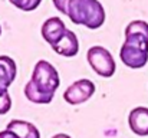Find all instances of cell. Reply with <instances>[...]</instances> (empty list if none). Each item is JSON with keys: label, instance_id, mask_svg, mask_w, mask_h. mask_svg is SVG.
<instances>
[{"label": "cell", "instance_id": "obj_15", "mask_svg": "<svg viewBox=\"0 0 148 138\" xmlns=\"http://www.w3.org/2000/svg\"><path fill=\"white\" fill-rule=\"evenodd\" d=\"M52 138H71L68 134H55Z\"/></svg>", "mask_w": 148, "mask_h": 138}, {"label": "cell", "instance_id": "obj_6", "mask_svg": "<svg viewBox=\"0 0 148 138\" xmlns=\"http://www.w3.org/2000/svg\"><path fill=\"white\" fill-rule=\"evenodd\" d=\"M66 30H68V29H66L65 23H63L59 17H56V16L49 17V19L45 20V23L42 25V36H43V39H45L52 47L65 36Z\"/></svg>", "mask_w": 148, "mask_h": 138}, {"label": "cell", "instance_id": "obj_12", "mask_svg": "<svg viewBox=\"0 0 148 138\" xmlns=\"http://www.w3.org/2000/svg\"><path fill=\"white\" fill-rule=\"evenodd\" d=\"M12 108V98L9 92H4L0 95V115H4Z\"/></svg>", "mask_w": 148, "mask_h": 138}, {"label": "cell", "instance_id": "obj_14", "mask_svg": "<svg viewBox=\"0 0 148 138\" xmlns=\"http://www.w3.org/2000/svg\"><path fill=\"white\" fill-rule=\"evenodd\" d=\"M0 138H17V135L14 133L9 131V130H4V131L0 133Z\"/></svg>", "mask_w": 148, "mask_h": 138}, {"label": "cell", "instance_id": "obj_13", "mask_svg": "<svg viewBox=\"0 0 148 138\" xmlns=\"http://www.w3.org/2000/svg\"><path fill=\"white\" fill-rule=\"evenodd\" d=\"M69 1H71V0H53V4H55V7H56V9H58L60 13L66 14Z\"/></svg>", "mask_w": 148, "mask_h": 138}, {"label": "cell", "instance_id": "obj_16", "mask_svg": "<svg viewBox=\"0 0 148 138\" xmlns=\"http://www.w3.org/2000/svg\"><path fill=\"white\" fill-rule=\"evenodd\" d=\"M0 35H1V26H0Z\"/></svg>", "mask_w": 148, "mask_h": 138}, {"label": "cell", "instance_id": "obj_2", "mask_svg": "<svg viewBox=\"0 0 148 138\" xmlns=\"http://www.w3.org/2000/svg\"><path fill=\"white\" fill-rule=\"evenodd\" d=\"M60 85V78L55 66L48 60H39L35 65L30 81L25 87V96L33 104H50Z\"/></svg>", "mask_w": 148, "mask_h": 138}, {"label": "cell", "instance_id": "obj_4", "mask_svg": "<svg viewBox=\"0 0 148 138\" xmlns=\"http://www.w3.org/2000/svg\"><path fill=\"white\" fill-rule=\"evenodd\" d=\"M86 58H88L91 68L99 76L111 78L115 73L116 65H115V60L108 49H105L102 46H92V47H89Z\"/></svg>", "mask_w": 148, "mask_h": 138}, {"label": "cell", "instance_id": "obj_7", "mask_svg": "<svg viewBox=\"0 0 148 138\" xmlns=\"http://www.w3.org/2000/svg\"><path fill=\"white\" fill-rule=\"evenodd\" d=\"M128 124H130V128H131V131L134 134H137L140 137H147L148 135V108H145V106L134 108L130 112Z\"/></svg>", "mask_w": 148, "mask_h": 138}, {"label": "cell", "instance_id": "obj_1", "mask_svg": "<svg viewBox=\"0 0 148 138\" xmlns=\"http://www.w3.org/2000/svg\"><path fill=\"white\" fill-rule=\"evenodd\" d=\"M119 58L131 69H141L148 62V23L132 20L125 27V42L119 50Z\"/></svg>", "mask_w": 148, "mask_h": 138}, {"label": "cell", "instance_id": "obj_8", "mask_svg": "<svg viewBox=\"0 0 148 138\" xmlns=\"http://www.w3.org/2000/svg\"><path fill=\"white\" fill-rule=\"evenodd\" d=\"M16 78V63L12 58L0 56V95L7 92V88L13 84Z\"/></svg>", "mask_w": 148, "mask_h": 138}, {"label": "cell", "instance_id": "obj_5", "mask_svg": "<svg viewBox=\"0 0 148 138\" xmlns=\"http://www.w3.org/2000/svg\"><path fill=\"white\" fill-rule=\"evenodd\" d=\"M95 93V84L89 79L75 81L63 92V99L71 105H79L86 102Z\"/></svg>", "mask_w": 148, "mask_h": 138}, {"label": "cell", "instance_id": "obj_9", "mask_svg": "<svg viewBox=\"0 0 148 138\" xmlns=\"http://www.w3.org/2000/svg\"><path fill=\"white\" fill-rule=\"evenodd\" d=\"M58 55L60 56H65V58H72V56H76L78 52H79V41L76 38V35L72 32V30H66L65 36L56 43V45L52 47Z\"/></svg>", "mask_w": 148, "mask_h": 138}, {"label": "cell", "instance_id": "obj_11", "mask_svg": "<svg viewBox=\"0 0 148 138\" xmlns=\"http://www.w3.org/2000/svg\"><path fill=\"white\" fill-rule=\"evenodd\" d=\"M14 7L23 10V12H32L39 7L42 0H9Z\"/></svg>", "mask_w": 148, "mask_h": 138}, {"label": "cell", "instance_id": "obj_10", "mask_svg": "<svg viewBox=\"0 0 148 138\" xmlns=\"http://www.w3.org/2000/svg\"><path fill=\"white\" fill-rule=\"evenodd\" d=\"M6 130L14 133L17 135V138H40L39 130L32 122H27V121H23V119H13V121H10L7 124Z\"/></svg>", "mask_w": 148, "mask_h": 138}, {"label": "cell", "instance_id": "obj_3", "mask_svg": "<svg viewBox=\"0 0 148 138\" xmlns=\"http://www.w3.org/2000/svg\"><path fill=\"white\" fill-rule=\"evenodd\" d=\"M66 16L75 25L99 29L105 23V9L98 0H71Z\"/></svg>", "mask_w": 148, "mask_h": 138}]
</instances>
